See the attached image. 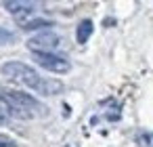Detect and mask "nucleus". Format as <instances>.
<instances>
[{
    "label": "nucleus",
    "instance_id": "9d476101",
    "mask_svg": "<svg viewBox=\"0 0 153 147\" xmlns=\"http://www.w3.org/2000/svg\"><path fill=\"white\" fill-rule=\"evenodd\" d=\"M63 147H80L78 143H67V145H63Z\"/></svg>",
    "mask_w": 153,
    "mask_h": 147
},
{
    "label": "nucleus",
    "instance_id": "1a4fd4ad",
    "mask_svg": "<svg viewBox=\"0 0 153 147\" xmlns=\"http://www.w3.org/2000/svg\"><path fill=\"white\" fill-rule=\"evenodd\" d=\"M7 120H9V107H7V103L0 101V124H4Z\"/></svg>",
    "mask_w": 153,
    "mask_h": 147
},
{
    "label": "nucleus",
    "instance_id": "f257e3e1",
    "mask_svg": "<svg viewBox=\"0 0 153 147\" xmlns=\"http://www.w3.org/2000/svg\"><path fill=\"white\" fill-rule=\"evenodd\" d=\"M2 76L13 80L15 84H21L25 88H32L36 93H42V95H59L63 84L59 80H53V78H42L36 69H32L30 65L21 63V61H9L2 65Z\"/></svg>",
    "mask_w": 153,
    "mask_h": 147
},
{
    "label": "nucleus",
    "instance_id": "7ed1b4c3",
    "mask_svg": "<svg viewBox=\"0 0 153 147\" xmlns=\"http://www.w3.org/2000/svg\"><path fill=\"white\" fill-rule=\"evenodd\" d=\"M32 59L46 72H53V74H67L71 69V63L67 57H61L57 53H34Z\"/></svg>",
    "mask_w": 153,
    "mask_h": 147
},
{
    "label": "nucleus",
    "instance_id": "423d86ee",
    "mask_svg": "<svg viewBox=\"0 0 153 147\" xmlns=\"http://www.w3.org/2000/svg\"><path fill=\"white\" fill-rule=\"evenodd\" d=\"M92 21L90 19H84V21H80V25H78V30H76V40L80 42V44H84L90 36H92Z\"/></svg>",
    "mask_w": 153,
    "mask_h": 147
},
{
    "label": "nucleus",
    "instance_id": "39448f33",
    "mask_svg": "<svg viewBox=\"0 0 153 147\" xmlns=\"http://www.w3.org/2000/svg\"><path fill=\"white\" fill-rule=\"evenodd\" d=\"M9 13H13V17H17V21H25L32 13H34V4L32 2H25V0H17V2H7L4 4Z\"/></svg>",
    "mask_w": 153,
    "mask_h": 147
},
{
    "label": "nucleus",
    "instance_id": "0eeeda50",
    "mask_svg": "<svg viewBox=\"0 0 153 147\" xmlns=\"http://www.w3.org/2000/svg\"><path fill=\"white\" fill-rule=\"evenodd\" d=\"M136 141L140 147H153V132H140Z\"/></svg>",
    "mask_w": 153,
    "mask_h": 147
},
{
    "label": "nucleus",
    "instance_id": "6e6552de",
    "mask_svg": "<svg viewBox=\"0 0 153 147\" xmlns=\"http://www.w3.org/2000/svg\"><path fill=\"white\" fill-rule=\"evenodd\" d=\"M13 40H15V36H13L11 32H7V30L0 28V44H9V42H13Z\"/></svg>",
    "mask_w": 153,
    "mask_h": 147
},
{
    "label": "nucleus",
    "instance_id": "20e7f679",
    "mask_svg": "<svg viewBox=\"0 0 153 147\" xmlns=\"http://www.w3.org/2000/svg\"><path fill=\"white\" fill-rule=\"evenodd\" d=\"M59 42H61V36L57 32L42 30V32H36L27 40V49H32L34 53H51L53 49L59 46Z\"/></svg>",
    "mask_w": 153,
    "mask_h": 147
},
{
    "label": "nucleus",
    "instance_id": "f03ea898",
    "mask_svg": "<svg viewBox=\"0 0 153 147\" xmlns=\"http://www.w3.org/2000/svg\"><path fill=\"white\" fill-rule=\"evenodd\" d=\"M2 97H4V101L9 103V107L15 109V111L21 113V116H32L34 111L40 109V103H38L34 97L25 95V93H19V90H4Z\"/></svg>",
    "mask_w": 153,
    "mask_h": 147
}]
</instances>
